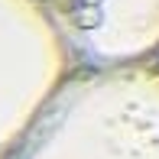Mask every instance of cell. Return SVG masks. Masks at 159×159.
<instances>
[{
	"label": "cell",
	"mask_w": 159,
	"mask_h": 159,
	"mask_svg": "<svg viewBox=\"0 0 159 159\" xmlns=\"http://www.w3.org/2000/svg\"><path fill=\"white\" fill-rule=\"evenodd\" d=\"M10 159H159V84L130 68L68 78Z\"/></svg>",
	"instance_id": "1"
},
{
	"label": "cell",
	"mask_w": 159,
	"mask_h": 159,
	"mask_svg": "<svg viewBox=\"0 0 159 159\" xmlns=\"http://www.w3.org/2000/svg\"><path fill=\"white\" fill-rule=\"evenodd\" d=\"M0 159H10V149H0Z\"/></svg>",
	"instance_id": "3"
},
{
	"label": "cell",
	"mask_w": 159,
	"mask_h": 159,
	"mask_svg": "<svg viewBox=\"0 0 159 159\" xmlns=\"http://www.w3.org/2000/svg\"><path fill=\"white\" fill-rule=\"evenodd\" d=\"M71 46L46 0H0V149H13L68 78Z\"/></svg>",
	"instance_id": "2"
}]
</instances>
